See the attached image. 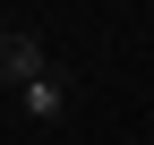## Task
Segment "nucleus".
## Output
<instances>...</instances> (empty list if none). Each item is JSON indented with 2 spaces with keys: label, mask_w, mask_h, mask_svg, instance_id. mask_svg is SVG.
Wrapping results in <instances>:
<instances>
[{
  "label": "nucleus",
  "mask_w": 154,
  "mask_h": 145,
  "mask_svg": "<svg viewBox=\"0 0 154 145\" xmlns=\"http://www.w3.org/2000/svg\"><path fill=\"white\" fill-rule=\"evenodd\" d=\"M51 68V51H43V34H26V26H9L0 34V94H17L26 77H43Z\"/></svg>",
  "instance_id": "nucleus-1"
},
{
  "label": "nucleus",
  "mask_w": 154,
  "mask_h": 145,
  "mask_svg": "<svg viewBox=\"0 0 154 145\" xmlns=\"http://www.w3.org/2000/svg\"><path fill=\"white\" fill-rule=\"evenodd\" d=\"M17 111H26V120H43V128H51V120H60L69 111V77H60V68H43V77H26V85H17Z\"/></svg>",
  "instance_id": "nucleus-2"
},
{
  "label": "nucleus",
  "mask_w": 154,
  "mask_h": 145,
  "mask_svg": "<svg viewBox=\"0 0 154 145\" xmlns=\"http://www.w3.org/2000/svg\"><path fill=\"white\" fill-rule=\"evenodd\" d=\"M0 34H9V17H0Z\"/></svg>",
  "instance_id": "nucleus-3"
},
{
  "label": "nucleus",
  "mask_w": 154,
  "mask_h": 145,
  "mask_svg": "<svg viewBox=\"0 0 154 145\" xmlns=\"http://www.w3.org/2000/svg\"><path fill=\"white\" fill-rule=\"evenodd\" d=\"M0 111H9V94H0Z\"/></svg>",
  "instance_id": "nucleus-4"
}]
</instances>
